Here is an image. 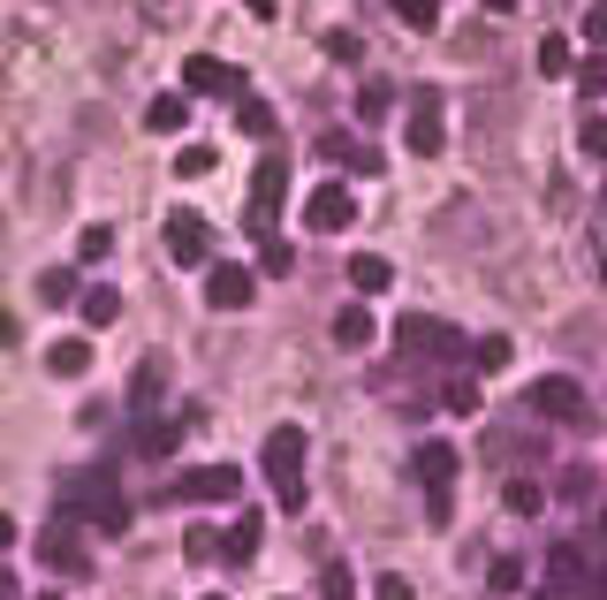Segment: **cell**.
<instances>
[{
  "mask_svg": "<svg viewBox=\"0 0 607 600\" xmlns=\"http://www.w3.org/2000/svg\"><path fill=\"white\" fill-rule=\"evenodd\" d=\"M61 517H77L91 532H130V502H122V486L107 472H77L61 486Z\"/></svg>",
  "mask_w": 607,
  "mask_h": 600,
  "instance_id": "6da1fadb",
  "label": "cell"
},
{
  "mask_svg": "<svg viewBox=\"0 0 607 600\" xmlns=\"http://www.w3.org/2000/svg\"><path fill=\"white\" fill-rule=\"evenodd\" d=\"M266 486L289 517H304V426H273L266 433Z\"/></svg>",
  "mask_w": 607,
  "mask_h": 600,
  "instance_id": "7a4b0ae2",
  "label": "cell"
},
{
  "mask_svg": "<svg viewBox=\"0 0 607 600\" xmlns=\"http://www.w3.org/2000/svg\"><path fill=\"white\" fill-rule=\"evenodd\" d=\"M281 206H289V160L266 153L259 168H251V214H243V228H251V236H273Z\"/></svg>",
  "mask_w": 607,
  "mask_h": 600,
  "instance_id": "3957f363",
  "label": "cell"
},
{
  "mask_svg": "<svg viewBox=\"0 0 607 600\" xmlns=\"http://www.w3.org/2000/svg\"><path fill=\"white\" fill-rule=\"evenodd\" d=\"M39 562L53 570V578H91V562H84V524L53 510V524L39 532Z\"/></svg>",
  "mask_w": 607,
  "mask_h": 600,
  "instance_id": "277c9868",
  "label": "cell"
},
{
  "mask_svg": "<svg viewBox=\"0 0 607 600\" xmlns=\"http://www.w3.org/2000/svg\"><path fill=\"white\" fill-rule=\"evenodd\" d=\"M349 220H357V190L349 183H311L304 190V228L311 236H342Z\"/></svg>",
  "mask_w": 607,
  "mask_h": 600,
  "instance_id": "5b68a950",
  "label": "cell"
},
{
  "mask_svg": "<svg viewBox=\"0 0 607 600\" xmlns=\"http://www.w3.org/2000/svg\"><path fill=\"white\" fill-rule=\"evenodd\" d=\"M531 411L555 419V426H585L593 419V395L569 381V373H547V381H531Z\"/></svg>",
  "mask_w": 607,
  "mask_h": 600,
  "instance_id": "8992f818",
  "label": "cell"
},
{
  "mask_svg": "<svg viewBox=\"0 0 607 600\" xmlns=\"http://www.w3.org/2000/svg\"><path fill=\"white\" fill-rule=\"evenodd\" d=\"M160 502H243V472L236 464H198L160 494Z\"/></svg>",
  "mask_w": 607,
  "mask_h": 600,
  "instance_id": "52a82bcc",
  "label": "cell"
},
{
  "mask_svg": "<svg viewBox=\"0 0 607 600\" xmlns=\"http://www.w3.org/2000/svg\"><path fill=\"white\" fill-rule=\"evenodd\" d=\"M402 145H410L418 160H440V153H448V122H440V91H418V99H410V122H402Z\"/></svg>",
  "mask_w": 607,
  "mask_h": 600,
  "instance_id": "ba28073f",
  "label": "cell"
},
{
  "mask_svg": "<svg viewBox=\"0 0 607 600\" xmlns=\"http://www.w3.org/2000/svg\"><path fill=\"white\" fill-rule=\"evenodd\" d=\"M251 297H259V274L251 266H236V258L206 266V304L213 312H251Z\"/></svg>",
  "mask_w": 607,
  "mask_h": 600,
  "instance_id": "9c48e42d",
  "label": "cell"
},
{
  "mask_svg": "<svg viewBox=\"0 0 607 600\" xmlns=\"http://www.w3.org/2000/svg\"><path fill=\"white\" fill-rule=\"evenodd\" d=\"M395 343L410 350V357H464V350H471L448 319H426V312H418V319H402V327H395Z\"/></svg>",
  "mask_w": 607,
  "mask_h": 600,
  "instance_id": "30bf717a",
  "label": "cell"
},
{
  "mask_svg": "<svg viewBox=\"0 0 607 600\" xmlns=\"http://www.w3.org/2000/svg\"><path fill=\"white\" fill-rule=\"evenodd\" d=\"M182 91H190V99H198V91H228V99H236V91H243V69H228L213 53H190V61H182Z\"/></svg>",
  "mask_w": 607,
  "mask_h": 600,
  "instance_id": "8fae6325",
  "label": "cell"
},
{
  "mask_svg": "<svg viewBox=\"0 0 607 600\" xmlns=\"http://www.w3.org/2000/svg\"><path fill=\"white\" fill-rule=\"evenodd\" d=\"M160 236H168L175 266H206V244H213V236H206V220H198V214H168Z\"/></svg>",
  "mask_w": 607,
  "mask_h": 600,
  "instance_id": "7c38bea8",
  "label": "cell"
},
{
  "mask_svg": "<svg viewBox=\"0 0 607 600\" xmlns=\"http://www.w3.org/2000/svg\"><path fill=\"white\" fill-rule=\"evenodd\" d=\"M319 153H327L335 168H349V175H380V153H372V145H357L349 129H327V137H319Z\"/></svg>",
  "mask_w": 607,
  "mask_h": 600,
  "instance_id": "4fadbf2b",
  "label": "cell"
},
{
  "mask_svg": "<svg viewBox=\"0 0 607 600\" xmlns=\"http://www.w3.org/2000/svg\"><path fill=\"white\" fill-rule=\"evenodd\" d=\"M380 335V319H372V297H357V304H342L335 312V350H365Z\"/></svg>",
  "mask_w": 607,
  "mask_h": 600,
  "instance_id": "5bb4252c",
  "label": "cell"
},
{
  "mask_svg": "<svg viewBox=\"0 0 607 600\" xmlns=\"http://www.w3.org/2000/svg\"><path fill=\"white\" fill-rule=\"evenodd\" d=\"M46 373H53V381H84L91 373V343L84 335H61V343L46 350Z\"/></svg>",
  "mask_w": 607,
  "mask_h": 600,
  "instance_id": "9a60e30c",
  "label": "cell"
},
{
  "mask_svg": "<svg viewBox=\"0 0 607 600\" xmlns=\"http://www.w3.org/2000/svg\"><path fill=\"white\" fill-rule=\"evenodd\" d=\"M259 540H266V517H259V510H243L236 524H228V532H220L228 562H251V555H259Z\"/></svg>",
  "mask_w": 607,
  "mask_h": 600,
  "instance_id": "2e32d148",
  "label": "cell"
},
{
  "mask_svg": "<svg viewBox=\"0 0 607 600\" xmlns=\"http://www.w3.org/2000/svg\"><path fill=\"white\" fill-rule=\"evenodd\" d=\"M182 122H190V91H160V99L145 107V129H160V137H175Z\"/></svg>",
  "mask_w": 607,
  "mask_h": 600,
  "instance_id": "e0dca14e",
  "label": "cell"
},
{
  "mask_svg": "<svg viewBox=\"0 0 607 600\" xmlns=\"http://www.w3.org/2000/svg\"><path fill=\"white\" fill-rule=\"evenodd\" d=\"M388 282H395V266H388V258H372V252H365V258H349V289H357V297H380Z\"/></svg>",
  "mask_w": 607,
  "mask_h": 600,
  "instance_id": "ac0fdd59",
  "label": "cell"
},
{
  "mask_svg": "<svg viewBox=\"0 0 607 600\" xmlns=\"http://www.w3.org/2000/svg\"><path fill=\"white\" fill-rule=\"evenodd\" d=\"M77 312H84V327H115V319H122V289H107V282H99V289L77 297Z\"/></svg>",
  "mask_w": 607,
  "mask_h": 600,
  "instance_id": "d6986e66",
  "label": "cell"
},
{
  "mask_svg": "<svg viewBox=\"0 0 607 600\" xmlns=\"http://www.w3.org/2000/svg\"><path fill=\"white\" fill-rule=\"evenodd\" d=\"M418 479H426V486H456V449H448V441H426V449H418Z\"/></svg>",
  "mask_w": 607,
  "mask_h": 600,
  "instance_id": "ffe728a7",
  "label": "cell"
},
{
  "mask_svg": "<svg viewBox=\"0 0 607 600\" xmlns=\"http://www.w3.org/2000/svg\"><path fill=\"white\" fill-rule=\"evenodd\" d=\"M175 441H182V426H168V419H145V426H137V456H175Z\"/></svg>",
  "mask_w": 607,
  "mask_h": 600,
  "instance_id": "44dd1931",
  "label": "cell"
},
{
  "mask_svg": "<svg viewBox=\"0 0 607 600\" xmlns=\"http://www.w3.org/2000/svg\"><path fill=\"white\" fill-rule=\"evenodd\" d=\"M182 555H190V562H220L228 548H220V532H213V524H182Z\"/></svg>",
  "mask_w": 607,
  "mask_h": 600,
  "instance_id": "7402d4cb",
  "label": "cell"
},
{
  "mask_svg": "<svg viewBox=\"0 0 607 600\" xmlns=\"http://www.w3.org/2000/svg\"><path fill=\"white\" fill-rule=\"evenodd\" d=\"M569 69H577L569 39H563V31H547V39H539V77H569Z\"/></svg>",
  "mask_w": 607,
  "mask_h": 600,
  "instance_id": "603a6c76",
  "label": "cell"
},
{
  "mask_svg": "<svg viewBox=\"0 0 607 600\" xmlns=\"http://www.w3.org/2000/svg\"><path fill=\"white\" fill-rule=\"evenodd\" d=\"M236 129H251V137H273V107L251 99V91H236Z\"/></svg>",
  "mask_w": 607,
  "mask_h": 600,
  "instance_id": "cb8c5ba5",
  "label": "cell"
},
{
  "mask_svg": "<svg viewBox=\"0 0 607 600\" xmlns=\"http://www.w3.org/2000/svg\"><path fill=\"white\" fill-rule=\"evenodd\" d=\"M160 381H168V365H160V357H145V365H137V387H130L137 411H152V403H160Z\"/></svg>",
  "mask_w": 607,
  "mask_h": 600,
  "instance_id": "d4e9b609",
  "label": "cell"
},
{
  "mask_svg": "<svg viewBox=\"0 0 607 600\" xmlns=\"http://www.w3.org/2000/svg\"><path fill=\"white\" fill-rule=\"evenodd\" d=\"M464 357H471L478 373H501V365H509V335H478V343L464 350Z\"/></svg>",
  "mask_w": 607,
  "mask_h": 600,
  "instance_id": "484cf974",
  "label": "cell"
},
{
  "mask_svg": "<svg viewBox=\"0 0 607 600\" xmlns=\"http://www.w3.org/2000/svg\"><path fill=\"white\" fill-rule=\"evenodd\" d=\"M569 77H577V91H585V99H607V53H585Z\"/></svg>",
  "mask_w": 607,
  "mask_h": 600,
  "instance_id": "4316f807",
  "label": "cell"
},
{
  "mask_svg": "<svg viewBox=\"0 0 607 600\" xmlns=\"http://www.w3.org/2000/svg\"><path fill=\"white\" fill-rule=\"evenodd\" d=\"M39 297L46 304H77L84 289H77V274H69V266H53V274H39Z\"/></svg>",
  "mask_w": 607,
  "mask_h": 600,
  "instance_id": "83f0119b",
  "label": "cell"
},
{
  "mask_svg": "<svg viewBox=\"0 0 607 600\" xmlns=\"http://www.w3.org/2000/svg\"><path fill=\"white\" fill-rule=\"evenodd\" d=\"M501 502H509L517 517H539V510H547V494H539V479H509V494H501Z\"/></svg>",
  "mask_w": 607,
  "mask_h": 600,
  "instance_id": "f1b7e54d",
  "label": "cell"
},
{
  "mask_svg": "<svg viewBox=\"0 0 607 600\" xmlns=\"http://www.w3.org/2000/svg\"><path fill=\"white\" fill-rule=\"evenodd\" d=\"M319 600H357V578H349V562H327V570H319Z\"/></svg>",
  "mask_w": 607,
  "mask_h": 600,
  "instance_id": "f546056e",
  "label": "cell"
},
{
  "mask_svg": "<svg viewBox=\"0 0 607 600\" xmlns=\"http://www.w3.org/2000/svg\"><path fill=\"white\" fill-rule=\"evenodd\" d=\"M440 403H448L456 419H471V411H478V381H464V373H456V381L440 387Z\"/></svg>",
  "mask_w": 607,
  "mask_h": 600,
  "instance_id": "4dcf8cb0",
  "label": "cell"
},
{
  "mask_svg": "<svg viewBox=\"0 0 607 600\" xmlns=\"http://www.w3.org/2000/svg\"><path fill=\"white\" fill-rule=\"evenodd\" d=\"M107 252H115V228H99V220H91L84 236H77V258H84V266H99Z\"/></svg>",
  "mask_w": 607,
  "mask_h": 600,
  "instance_id": "1f68e13d",
  "label": "cell"
},
{
  "mask_svg": "<svg viewBox=\"0 0 607 600\" xmlns=\"http://www.w3.org/2000/svg\"><path fill=\"white\" fill-rule=\"evenodd\" d=\"M395 16H402L410 31H434V23H440V0H395Z\"/></svg>",
  "mask_w": 607,
  "mask_h": 600,
  "instance_id": "d6a6232c",
  "label": "cell"
},
{
  "mask_svg": "<svg viewBox=\"0 0 607 600\" xmlns=\"http://www.w3.org/2000/svg\"><path fill=\"white\" fill-rule=\"evenodd\" d=\"M388 107H395V91H388V85H357V115H365V122H380Z\"/></svg>",
  "mask_w": 607,
  "mask_h": 600,
  "instance_id": "836d02e7",
  "label": "cell"
},
{
  "mask_svg": "<svg viewBox=\"0 0 607 600\" xmlns=\"http://www.w3.org/2000/svg\"><path fill=\"white\" fill-rule=\"evenodd\" d=\"M175 175H190V183L213 175V153H206V145H182V153H175Z\"/></svg>",
  "mask_w": 607,
  "mask_h": 600,
  "instance_id": "e575fe53",
  "label": "cell"
},
{
  "mask_svg": "<svg viewBox=\"0 0 607 600\" xmlns=\"http://www.w3.org/2000/svg\"><path fill=\"white\" fill-rule=\"evenodd\" d=\"M486 586H494V593H517V586H524V562H517V555H501L494 570H486Z\"/></svg>",
  "mask_w": 607,
  "mask_h": 600,
  "instance_id": "d590c367",
  "label": "cell"
},
{
  "mask_svg": "<svg viewBox=\"0 0 607 600\" xmlns=\"http://www.w3.org/2000/svg\"><path fill=\"white\" fill-rule=\"evenodd\" d=\"M577 145H585L593 160H607V122H600V115H585V129H577Z\"/></svg>",
  "mask_w": 607,
  "mask_h": 600,
  "instance_id": "8d00e7d4",
  "label": "cell"
},
{
  "mask_svg": "<svg viewBox=\"0 0 607 600\" xmlns=\"http://www.w3.org/2000/svg\"><path fill=\"white\" fill-rule=\"evenodd\" d=\"M259 266H266V274H297V252H289V244H266Z\"/></svg>",
  "mask_w": 607,
  "mask_h": 600,
  "instance_id": "74e56055",
  "label": "cell"
},
{
  "mask_svg": "<svg viewBox=\"0 0 607 600\" xmlns=\"http://www.w3.org/2000/svg\"><path fill=\"white\" fill-rule=\"evenodd\" d=\"M372 600H418V593H410V578H380V586H372Z\"/></svg>",
  "mask_w": 607,
  "mask_h": 600,
  "instance_id": "f35d334b",
  "label": "cell"
},
{
  "mask_svg": "<svg viewBox=\"0 0 607 600\" xmlns=\"http://www.w3.org/2000/svg\"><path fill=\"white\" fill-rule=\"evenodd\" d=\"M585 31H593V39H607V0L593 8V16H585Z\"/></svg>",
  "mask_w": 607,
  "mask_h": 600,
  "instance_id": "ab89813d",
  "label": "cell"
},
{
  "mask_svg": "<svg viewBox=\"0 0 607 600\" xmlns=\"http://www.w3.org/2000/svg\"><path fill=\"white\" fill-rule=\"evenodd\" d=\"M8 540H16V517L0 510V555H8Z\"/></svg>",
  "mask_w": 607,
  "mask_h": 600,
  "instance_id": "60d3db41",
  "label": "cell"
},
{
  "mask_svg": "<svg viewBox=\"0 0 607 600\" xmlns=\"http://www.w3.org/2000/svg\"><path fill=\"white\" fill-rule=\"evenodd\" d=\"M0 600H16V570L8 562H0Z\"/></svg>",
  "mask_w": 607,
  "mask_h": 600,
  "instance_id": "b9f144b4",
  "label": "cell"
},
{
  "mask_svg": "<svg viewBox=\"0 0 607 600\" xmlns=\"http://www.w3.org/2000/svg\"><path fill=\"white\" fill-rule=\"evenodd\" d=\"M8 343H16V319H8V312H0V350H8Z\"/></svg>",
  "mask_w": 607,
  "mask_h": 600,
  "instance_id": "7bdbcfd3",
  "label": "cell"
},
{
  "mask_svg": "<svg viewBox=\"0 0 607 600\" xmlns=\"http://www.w3.org/2000/svg\"><path fill=\"white\" fill-rule=\"evenodd\" d=\"M486 8H494V16H509V8H517V0H486Z\"/></svg>",
  "mask_w": 607,
  "mask_h": 600,
  "instance_id": "ee69618b",
  "label": "cell"
},
{
  "mask_svg": "<svg viewBox=\"0 0 607 600\" xmlns=\"http://www.w3.org/2000/svg\"><path fill=\"white\" fill-rule=\"evenodd\" d=\"M251 16H273V0H251Z\"/></svg>",
  "mask_w": 607,
  "mask_h": 600,
  "instance_id": "f6af8a7d",
  "label": "cell"
},
{
  "mask_svg": "<svg viewBox=\"0 0 607 600\" xmlns=\"http://www.w3.org/2000/svg\"><path fill=\"white\" fill-rule=\"evenodd\" d=\"M600 540H607V510H600Z\"/></svg>",
  "mask_w": 607,
  "mask_h": 600,
  "instance_id": "bcb514c9",
  "label": "cell"
},
{
  "mask_svg": "<svg viewBox=\"0 0 607 600\" xmlns=\"http://www.w3.org/2000/svg\"><path fill=\"white\" fill-rule=\"evenodd\" d=\"M206 600H228V593H206Z\"/></svg>",
  "mask_w": 607,
  "mask_h": 600,
  "instance_id": "7dc6e473",
  "label": "cell"
},
{
  "mask_svg": "<svg viewBox=\"0 0 607 600\" xmlns=\"http://www.w3.org/2000/svg\"><path fill=\"white\" fill-rule=\"evenodd\" d=\"M46 600H61V593H46Z\"/></svg>",
  "mask_w": 607,
  "mask_h": 600,
  "instance_id": "c3c4849f",
  "label": "cell"
}]
</instances>
